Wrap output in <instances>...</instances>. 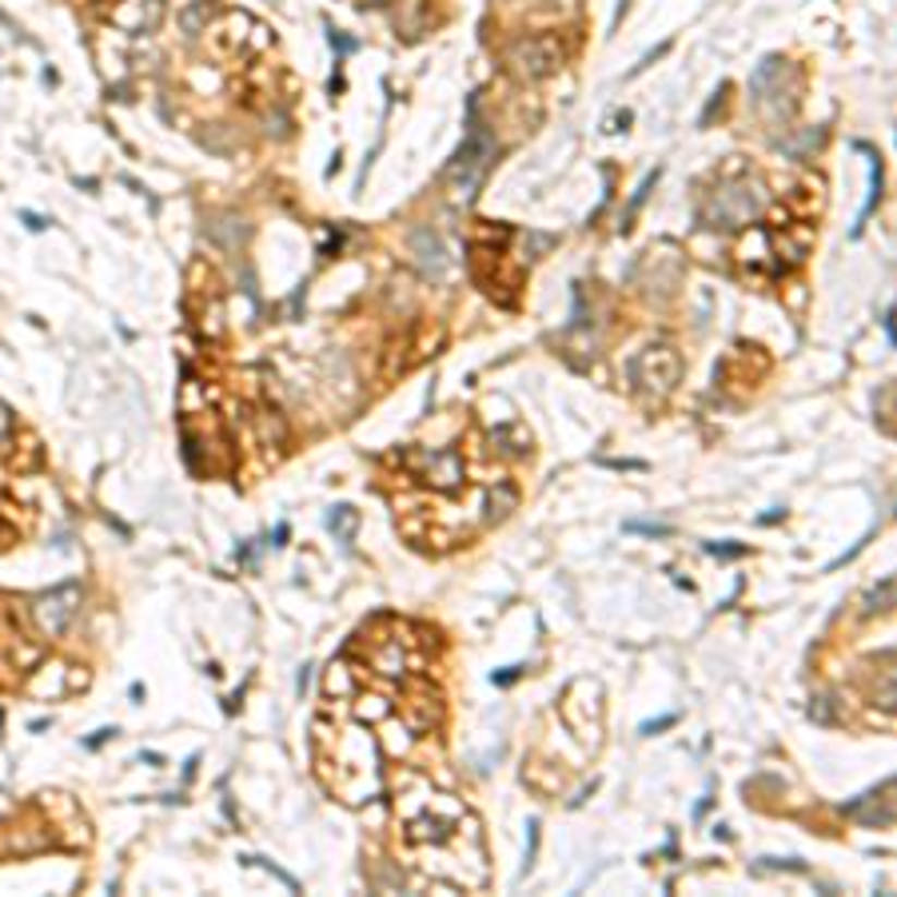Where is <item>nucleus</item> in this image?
<instances>
[{
	"instance_id": "1",
	"label": "nucleus",
	"mask_w": 897,
	"mask_h": 897,
	"mask_svg": "<svg viewBox=\"0 0 897 897\" xmlns=\"http://www.w3.org/2000/svg\"><path fill=\"white\" fill-rule=\"evenodd\" d=\"M490 151H495V144H490V136L483 129L471 132L463 148L454 151V160H451V168H447V175H451V184L463 187V196H471L475 184L483 180V172H487V163H490Z\"/></svg>"
},
{
	"instance_id": "2",
	"label": "nucleus",
	"mask_w": 897,
	"mask_h": 897,
	"mask_svg": "<svg viewBox=\"0 0 897 897\" xmlns=\"http://www.w3.org/2000/svg\"><path fill=\"white\" fill-rule=\"evenodd\" d=\"M762 204H766V192L762 187H723L718 196H714V204H711V216L718 220V228H738L742 220H750L754 211H762Z\"/></svg>"
},
{
	"instance_id": "3",
	"label": "nucleus",
	"mask_w": 897,
	"mask_h": 897,
	"mask_svg": "<svg viewBox=\"0 0 897 897\" xmlns=\"http://www.w3.org/2000/svg\"><path fill=\"white\" fill-rule=\"evenodd\" d=\"M634 372H639V379L651 391H670L678 384V375H682V363H678V355L670 348H651L639 355Z\"/></svg>"
},
{
	"instance_id": "4",
	"label": "nucleus",
	"mask_w": 897,
	"mask_h": 897,
	"mask_svg": "<svg viewBox=\"0 0 897 897\" xmlns=\"http://www.w3.org/2000/svg\"><path fill=\"white\" fill-rule=\"evenodd\" d=\"M559 60H562V48L555 45V40H547V36L523 40V45L514 48V69L523 72V76H547V72L559 69Z\"/></svg>"
},
{
	"instance_id": "5",
	"label": "nucleus",
	"mask_w": 897,
	"mask_h": 897,
	"mask_svg": "<svg viewBox=\"0 0 897 897\" xmlns=\"http://www.w3.org/2000/svg\"><path fill=\"white\" fill-rule=\"evenodd\" d=\"M862 606L870 610V615H886L889 606H894V579H882V583L862 598Z\"/></svg>"
},
{
	"instance_id": "6",
	"label": "nucleus",
	"mask_w": 897,
	"mask_h": 897,
	"mask_svg": "<svg viewBox=\"0 0 897 897\" xmlns=\"http://www.w3.org/2000/svg\"><path fill=\"white\" fill-rule=\"evenodd\" d=\"M415 244H423V268L432 271H444V247H439V240H435L432 232H420L415 235Z\"/></svg>"
},
{
	"instance_id": "7",
	"label": "nucleus",
	"mask_w": 897,
	"mask_h": 897,
	"mask_svg": "<svg viewBox=\"0 0 897 897\" xmlns=\"http://www.w3.org/2000/svg\"><path fill=\"white\" fill-rule=\"evenodd\" d=\"M663 726H675V714H663V718H654V723H642V735H658Z\"/></svg>"
},
{
	"instance_id": "8",
	"label": "nucleus",
	"mask_w": 897,
	"mask_h": 897,
	"mask_svg": "<svg viewBox=\"0 0 897 897\" xmlns=\"http://www.w3.org/2000/svg\"><path fill=\"white\" fill-rule=\"evenodd\" d=\"M9 408H4V403H0V451H4V444H9Z\"/></svg>"
},
{
	"instance_id": "9",
	"label": "nucleus",
	"mask_w": 897,
	"mask_h": 897,
	"mask_svg": "<svg viewBox=\"0 0 897 897\" xmlns=\"http://www.w3.org/2000/svg\"><path fill=\"white\" fill-rule=\"evenodd\" d=\"M627 531H642V535H666V526H654V523H627Z\"/></svg>"
}]
</instances>
